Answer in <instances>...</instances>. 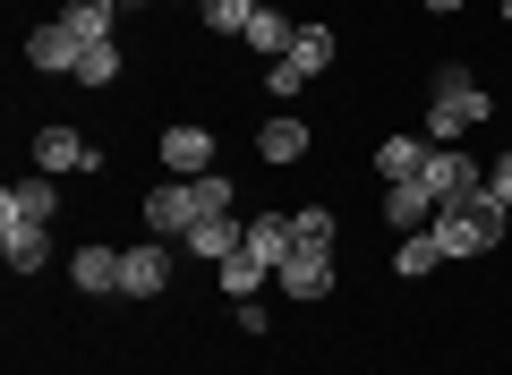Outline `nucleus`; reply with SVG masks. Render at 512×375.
Masks as SVG:
<instances>
[{
    "mask_svg": "<svg viewBox=\"0 0 512 375\" xmlns=\"http://www.w3.org/2000/svg\"><path fill=\"white\" fill-rule=\"evenodd\" d=\"M504 231H512V205L495 197V188H478V197L444 205V214L427 222V239H436L444 256H495V248H504Z\"/></svg>",
    "mask_w": 512,
    "mask_h": 375,
    "instance_id": "obj_1",
    "label": "nucleus"
},
{
    "mask_svg": "<svg viewBox=\"0 0 512 375\" xmlns=\"http://www.w3.org/2000/svg\"><path fill=\"white\" fill-rule=\"evenodd\" d=\"M478 120H495V103H487V86H478L461 60H444L436 77H427V137L436 145H461Z\"/></svg>",
    "mask_w": 512,
    "mask_h": 375,
    "instance_id": "obj_2",
    "label": "nucleus"
},
{
    "mask_svg": "<svg viewBox=\"0 0 512 375\" xmlns=\"http://www.w3.org/2000/svg\"><path fill=\"white\" fill-rule=\"evenodd\" d=\"M419 179H427V197H436V214H444V205H461V197H478V188H487V171H478V162L461 154V145H436Z\"/></svg>",
    "mask_w": 512,
    "mask_h": 375,
    "instance_id": "obj_3",
    "label": "nucleus"
},
{
    "mask_svg": "<svg viewBox=\"0 0 512 375\" xmlns=\"http://www.w3.org/2000/svg\"><path fill=\"white\" fill-rule=\"evenodd\" d=\"M35 171L60 179V171H103V154H94L77 128H35Z\"/></svg>",
    "mask_w": 512,
    "mask_h": 375,
    "instance_id": "obj_4",
    "label": "nucleus"
},
{
    "mask_svg": "<svg viewBox=\"0 0 512 375\" xmlns=\"http://www.w3.org/2000/svg\"><path fill=\"white\" fill-rule=\"evenodd\" d=\"M163 171H171V179H197V171H214V128H197V120L163 128Z\"/></svg>",
    "mask_w": 512,
    "mask_h": 375,
    "instance_id": "obj_5",
    "label": "nucleus"
},
{
    "mask_svg": "<svg viewBox=\"0 0 512 375\" xmlns=\"http://www.w3.org/2000/svg\"><path fill=\"white\" fill-rule=\"evenodd\" d=\"M163 282H171L163 239H146V248H120V299H154Z\"/></svg>",
    "mask_w": 512,
    "mask_h": 375,
    "instance_id": "obj_6",
    "label": "nucleus"
},
{
    "mask_svg": "<svg viewBox=\"0 0 512 375\" xmlns=\"http://www.w3.org/2000/svg\"><path fill=\"white\" fill-rule=\"evenodd\" d=\"M188 231H197V214H188V179L146 188V239H188Z\"/></svg>",
    "mask_w": 512,
    "mask_h": 375,
    "instance_id": "obj_7",
    "label": "nucleus"
},
{
    "mask_svg": "<svg viewBox=\"0 0 512 375\" xmlns=\"http://www.w3.org/2000/svg\"><path fill=\"white\" fill-rule=\"evenodd\" d=\"M77 52H86V43H77V35H69V26H60V18L26 35V60H35L43 77H77Z\"/></svg>",
    "mask_w": 512,
    "mask_h": 375,
    "instance_id": "obj_8",
    "label": "nucleus"
},
{
    "mask_svg": "<svg viewBox=\"0 0 512 375\" xmlns=\"http://www.w3.org/2000/svg\"><path fill=\"white\" fill-rule=\"evenodd\" d=\"M384 222H393V231H427V222H436V197H427V179H393V188H384Z\"/></svg>",
    "mask_w": 512,
    "mask_h": 375,
    "instance_id": "obj_9",
    "label": "nucleus"
},
{
    "mask_svg": "<svg viewBox=\"0 0 512 375\" xmlns=\"http://www.w3.org/2000/svg\"><path fill=\"white\" fill-rule=\"evenodd\" d=\"M0 256H9L18 273H35L43 256H52V231H43V222H26V214H0Z\"/></svg>",
    "mask_w": 512,
    "mask_h": 375,
    "instance_id": "obj_10",
    "label": "nucleus"
},
{
    "mask_svg": "<svg viewBox=\"0 0 512 375\" xmlns=\"http://www.w3.org/2000/svg\"><path fill=\"white\" fill-rule=\"evenodd\" d=\"M69 282L86 290V299H103V290H120V248H103V239H86V248L69 256Z\"/></svg>",
    "mask_w": 512,
    "mask_h": 375,
    "instance_id": "obj_11",
    "label": "nucleus"
},
{
    "mask_svg": "<svg viewBox=\"0 0 512 375\" xmlns=\"http://www.w3.org/2000/svg\"><path fill=\"white\" fill-rule=\"evenodd\" d=\"M180 248H188V256H214V265H222V256H239V248H248V222H239V214H205L197 231L180 239Z\"/></svg>",
    "mask_w": 512,
    "mask_h": 375,
    "instance_id": "obj_12",
    "label": "nucleus"
},
{
    "mask_svg": "<svg viewBox=\"0 0 512 375\" xmlns=\"http://www.w3.org/2000/svg\"><path fill=\"white\" fill-rule=\"evenodd\" d=\"M60 26H69L77 43H111V26H120V0H69V9H60Z\"/></svg>",
    "mask_w": 512,
    "mask_h": 375,
    "instance_id": "obj_13",
    "label": "nucleus"
},
{
    "mask_svg": "<svg viewBox=\"0 0 512 375\" xmlns=\"http://www.w3.org/2000/svg\"><path fill=\"white\" fill-rule=\"evenodd\" d=\"M427 154H436L427 137H384V145H376V171H384V188H393V179H419V171H427Z\"/></svg>",
    "mask_w": 512,
    "mask_h": 375,
    "instance_id": "obj_14",
    "label": "nucleus"
},
{
    "mask_svg": "<svg viewBox=\"0 0 512 375\" xmlns=\"http://www.w3.org/2000/svg\"><path fill=\"white\" fill-rule=\"evenodd\" d=\"M52 205H60V188L52 179H18V188H0V214H26V222H52Z\"/></svg>",
    "mask_w": 512,
    "mask_h": 375,
    "instance_id": "obj_15",
    "label": "nucleus"
},
{
    "mask_svg": "<svg viewBox=\"0 0 512 375\" xmlns=\"http://www.w3.org/2000/svg\"><path fill=\"white\" fill-rule=\"evenodd\" d=\"M282 290L291 299H333V256H291L282 265Z\"/></svg>",
    "mask_w": 512,
    "mask_h": 375,
    "instance_id": "obj_16",
    "label": "nucleus"
},
{
    "mask_svg": "<svg viewBox=\"0 0 512 375\" xmlns=\"http://www.w3.org/2000/svg\"><path fill=\"white\" fill-rule=\"evenodd\" d=\"M291 256H333V214L325 205H299L291 214Z\"/></svg>",
    "mask_w": 512,
    "mask_h": 375,
    "instance_id": "obj_17",
    "label": "nucleus"
},
{
    "mask_svg": "<svg viewBox=\"0 0 512 375\" xmlns=\"http://www.w3.org/2000/svg\"><path fill=\"white\" fill-rule=\"evenodd\" d=\"M248 248L282 273V265H291V214H256V222H248Z\"/></svg>",
    "mask_w": 512,
    "mask_h": 375,
    "instance_id": "obj_18",
    "label": "nucleus"
},
{
    "mask_svg": "<svg viewBox=\"0 0 512 375\" xmlns=\"http://www.w3.org/2000/svg\"><path fill=\"white\" fill-rule=\"evenodd\" d=\"M265 273H274V265H265V256H256V248L222 256V290H231V299H256V290H265Z\"/></svg>",
    "mask_w": 512,
    "mask_h": 375,
    "instance_id": "obj_19",
    "label": "nucleus"
},
{
    "mask_svg": "<svg viewBox=\"0 0 512 375\" xmlns=\"http://www.w3.org/2000/svg\"><path fill=\"white\" fill-rule=\"evenodd\" d=\"M256 154H265V162H299V154H308V120H265Z\"/></svg>",
    "mask_w": 512,
    "mask_h": 375,
    "instance_id": "obj_20",
    "label": "nucleus"
},
{
    "mask_svg": "<svg viewBox=\"0 0 512 375\" xmlns=\"http://www.w3.org/2000/svg\"><path fill=\"white\" fill-rule=\"evenodd\" d=\"M291 69H299V77H325V69H333V26H299Z\"/></svg>",
    "mask_w": 512,
    "mask_h": 375,
    "instance_id": "obj_21",
    "label": "nucleus"
},
{
    "mask_svg": "<svg viewBox=\"0 0 512 375\" xmlns=\"http://www.w3.org/2000/svg\"><path fill=\"white\" fill-rule=\"evenodd\" d=\"M248 43H256V52H282V60H291V18H282V9H265V0H256V18H248Z\"/></svg>",
    "mask_w": 512,
    "mask_h": 375,
    "instance_id": "obj_22",
    "label": "nucleus"
},
{
    "mask_svg": "<svg viewBox=\"0 0 512 375\" xmlns=\"http://www.w3.org/2000/svg\"><path fill=\"white\" fill-rule=\"evenodd\" d=\"M188 214H231V179H222V171H197V179H188Z\"/></svg>",
    "mask_w": 512,
    "mask_h": 375,
    "instance_id": "obj_23",
    "label": "nucleus"
},
{
    "mask_svg": "<svg viewBox=\"0 0 512 375\" xmlns=\"http://www.w3.org/2000/svg\"><path fill=\"white\" fill-rule=\"evenodd\" d=\"M197 9L214 35H248V18H256V0H197Z\"/></svg>",
    "mask_w": 512,
    "mask_h": 375,
    "instance_id": "obj_24",
    "label": "nucleus"
},
{
    "mask_svg": "<svg viewBox=\"0 0 512 375\" xmlns=\"http://www.w3.org/2000/svg\"><path fill=\"white\" fill-rule=\"evenodd\" d=\"M77 77H86V86H111V77H120V43H86V52H77Z\"/></svg>",
    "mask_w": 512,
    "mask_h": 375,
    "instance_id": "obj_25",
    "label": "nucleus"
},
{
    "mask_svg": "<svg viewBox=\"0 0 512 375\" xmlns=\"http://www.w3.org/2000/svg\"><path fill=\"white\" fill-rule=\"evenodd\" d=\"M427 265H444V248H436L427 231H410L402 248H393V273H427Z\"/></svg>",
    "mask_w": 512,
    "mask_h": 375,
    "instance_id": "obj_26",
    "label": "nucleus"
},
{
    "mask_svg": "<svg viewBox=\"0 0 512 375\" xmlns=\"http://www.w3.org/2000/svg\"><path fill=\"white\" fill-rule=\"evenodd\" d=\"M265 86H274V94H282V103H291V94H299V86H308V77H299V69H291V60H274V69H265Z\"/></svg>",
    "mask_w": 512,
    "mask_h": 375,
    "instance_id": "obj_27",
    "label": "nucleus"
},
{
    "mask_svg": "<svg viewBox=\"0 0 512 375\" xmlns=\"http://www.w3.org/2000/svg\"><path fill=\"white\" fill-rule=\"evenodd\" d=\"M487 188H495V197L512 205V154H504V162H495V171H487Z\"/></svg>",
    "mask_w": 512,
    "mask_h": 375,
    "instance_id": "obj_28",
    "label": "nucleus"
},
{
    "mask_svg": "<svg viewBox=\"0 0 512 375\" xmlns=\"http://www.w3.org/2000/svg\"><path fill=\"white\" fill-rule=\"evenodd\" d=\"M427 9H461V0H427Z\"/></svg>",
    "mask_w": 512,
    "mask_h": 375,
    "instance_id": "obj_29",
    "label": "nucleus"
},
{
    "mask_svg": "<svg viewBox=\"0 0 512 375\" xmlns=\"http://www.w3.org/2000/svg\"><path fill=\"white\" fill-rule=\"evenodd\" d=\"M120 9H146V0H120Z\"/></svg>",
    "mask_w": 512,
    "mask_h": 375,
    "instance_id": "obj_30",
    "label": "nucleus"
},
{
    "mask_svg": "<svg viewBox=\"0 0 512 375\" xmlns=\"http://www.w3.org/2000/svg\"><path fill=\"white\" fill-rule=\"evenodd\" d=\"M504 26H512V0H504Z\"/></svg>",
    "mask_w": 512,
    "mask_h": 375,
    "instance_id": "obj_31",
    "label": "nucleus"
}]
</instances>
